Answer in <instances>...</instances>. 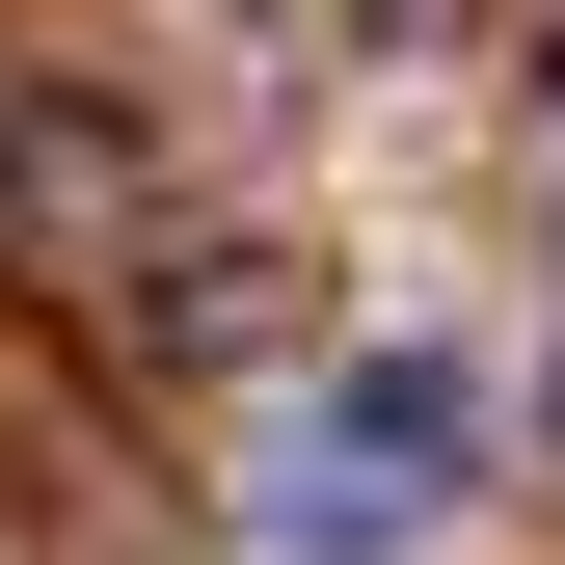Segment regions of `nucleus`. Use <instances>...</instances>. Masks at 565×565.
<instances>
[{"mask_svg":"<svg viewBox=\"0 0 565 565\" xmlns=\"http://www.w3.org/2000/svg\"><path fill=\"white\" fill-rule=\"evenodd\" d=\"M350 28H404V0H350Z\"/></svg>","mask_w":565,"mask_h":565,"instance_id":"obj_2","label":"nucleus"},{"mask_svg":"<svg viewBox=\"0 0 565 565\" xmlns=\"http://www.w3.org/2000/svg\"><path fill=\"white\" fill-rule=\"evenodd\" d=\"M431 512H458V377L431 350H350V377L297 404V458H269V539L297 565H404Z\"/></svg>","mask_w":565,"mask_h":565,"instance_id":"obj_1","label":"nucleus"}]
</instances>
